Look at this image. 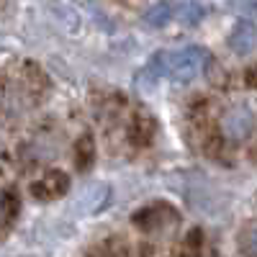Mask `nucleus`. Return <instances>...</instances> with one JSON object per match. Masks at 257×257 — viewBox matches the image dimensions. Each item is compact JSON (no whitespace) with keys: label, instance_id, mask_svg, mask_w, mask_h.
Returning a JSON list of instances; mask_svg holds the SVG:
<instances>
[{"label":"nucleus","instance_id":"f257e3e1","mask_svg":"<svg viewBox=\"0 0 257 257\" xmlns=\"http://www.w3.org/2000/svg\"><path fill=\"white\" fill-rule=\"evenodd\" d=\"M211 62V54L208 49L203 47H185L180 52H157L152 57V62L147 64L144 75L147 77H160V75H170L173 80L178 82H188L193 77H198Z\"/></svg>","mask_w":257,"mask_h":257},{"label":"nucleus","instance_id":"f03ea898","mask_svg":"<svg viewBox=\"0 0 257 257\" xmlns=\"http://www.w3.org/2000/svg\"><path fill=\"white\" fill-rule=\"evenodd\" d=\"M221 128L229 139H244L252 132V111L244 108V105H237V108L226 111V116L221 118Z\"/></svg>","mask_w":257,"mask_h":257},{"label":"nucleus","instance_id":"7ed1b4c3","mask_svg":"<svg viewBox=\"0 0 257 257\" xmlns=\"http://www.w3.org/2000/svg\"><path fill=\"white\" fill-rule=\"evenodd\" d=\"M67 188H70L67 175H64V173H49V175L41 178L39 183L31 185V193H34V196H39L41 201H49V198L64 196V193H67Z\"/></svg>","mask_w":257,"mask_h":257},{"label":"nucleus","instance_id":"20e7f679","mask_svg":"<svg viewBox=\"0 0 257 257\" xmlns=\"http://www.w3.org/2000/svg\"><path fill=\"white\" fill-rule=\"evenodd\" d=\"M229 47L237 54H252L254 52V26L249 21H239V24L234 26V31L229 36Z\"/></svg>","mask_w":257,"mask_h":257},{"label":"nucleus","instance_id":"39448f33","mask_svg":"<svg viewBox=\"0 0 257 257\" xmlns=\"http://www.w3.org/2000/svg\"><path fill=\"white\" fill-rule=\"evenodd\" d=\"M170 18H173V6H170V0H160L157 6H152L144 13L147 26H152V29H162Z\"/></svg>","mask_w":257,"mask_h":257},{"label":"nucleus","instance_id":"423d86ee","mask_svg":"<svg viewBox=\"0 0 257 257\" xmlns=\"http://www.w3.org/2000/svg\"><path fill=\"white\" fill-rule=\"evenodd\" d=\"M105 198H108V188H105L103 183H95V185H90L88 190H85V211H98L103 203H105Z\"/></svg>","mask_w":257,"mask_h":257},{"label":"nucleus","instance_id":"0eeeda50","mask_svg":"<svg viewBox=\"0 0 257 257\" xmlns=\"http://www.w3.org/2000/svg\"><path fill=\"white\" fill-rule=\"evenodd\" d=\"M6 213H8V206H6V201H3V198H0V224L6 221Z\"/></svg>","mask_w":257,"mask_h":257}]
</instances>
